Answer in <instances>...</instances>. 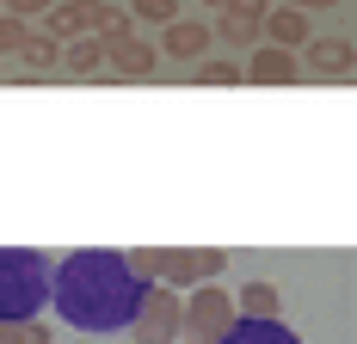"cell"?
I'll return each mask as SVG.
<instances>
[{"label": "cell", "instance_id": "2", "mask_svg": "<svg viewBox=\"0 0 357 344\" xmlns=\"http://www.w3.org/2000/svg\"><path fill=\"white\" fill-rule=\"evenodd\" d=\"M50 308V258L31 246H0V320H37Z\"/></svg>", "mask_w": 357, "mask_h": 344}, {"label": "cell", "instance_id": "23", "mask_svg": "<svg viewBox=\"0 0 357 344\" xmlns=\"http://www.w3.org/2000/svg\"><path fill=\"white\" fill-rule=\"evenodd\" d=\"M50 6H56V0H6V19H25V25H31V19H43Z\"/></svg>", "mask_w": 357, "mask_h": 344}, {"label": "cell", "instance_id": "25", "mask_svg": "<svg viewBox=\"0 0 357 344\" xmlns=\"http://www.w3.org/2000/svg\"><path fill=\"white\" fill-rule=\"evenodd\" d=\"M284 6H296V13H326V6H339V0H284Z\"/></svg>", "mask_w": 357, "mask_h": 344}, {"label": "cell", "instance_id": "13", "mask_svg": "<svg viewBox=\"0 0 357 344\" xmlns=\"http://www.w3.org/2000/svg\"><path fill=\"white\" fill-rule=\"evenodd\" d=\"M86 31L99 37V43H117V37L136 31V19L123 6H111V0H86Z\"/></svg>", "mask_w": 357, "mask_h": 344}, {"label": "cell", "instance_id": "9", "mask_svg": "<svg viewBox=\"0 0 357 344\" xmlns=\"http://www.w3.org/2000/svg\"><path fill=\"white\" fill-rule=\"evenodd\" d=\"M259 31H265V43H278V49H296V56H302V43H308V13H296V6H271Z\"/></svg>", "mask_w": 357, "mask_h": 344}, {"label": "cell", "instance_id": "8", "mask_svg": "<svg viewBox=\"0 0 357 344\" xmlns=\"http://www.w3.org/2000/svg\"><path fill=\"white\" fill-rule=\"evenodd\" d=\"M210 25H204V19H173V25H160V43H154V49H160V56H167V62H185V68H191V62H204V56H210Z\"/></svg>", "mask_w": 357, "mask_h": 344}, {"label": "cell", "instance_id": "17", "mask_svg": "<svg viewBox=\"0 0 357 344\" xmlns=\"http://www.w3.org/2000/svg\"><path fill=\"white\" fill-rule=\"evenodd\" d=\"M222 43H234V49H247V43H259V19L252 13H241V6H228V13H215V31Z\"/></svg>", "mask_w": 357, "mask_h": 344}, {"label": "cell", "instance_id": "4", "mask_svg": "<svg viewBox=\"0 0 357 344\" xmlns=\"http://www.w3.org/2000/svg\"><path fill=\"white\" fill-rule=\"evenodd\" d=\"M130 344H178V289L167 283H142L136 313H130Z\"/></svg>", "mask_w": 357, "mask_h": 344}, {"label": "cell", "instance_id": "22", "mask_svg": "<svg viewBox=\"0 0 357 344\" xmlns=\"http://www.w3.org/2000/svg\"><path fill=\"white\" fill-rule=\"evenodd\" d=\"M191 258H197V283H215V276L228 271V252H222V246H197Z\"/></svg>", "mask_w": 357, "mask_h": 344}, {"label": "cell", "instance_id": "3", "mask_svg": "<svg viewBox=\"0 0 357 344\" xmlns=\"http://www.w3.org/2000/svg\"><path fill=\"white\" fill-rule=\"evenodd\" d=\"M234 295L222 283H197L178 295V344H215L228 326H234Z\"/></svg>", "mask_w": 357, "mask_h": 344}, {"label": "cell", "instance_id": "24", "mask_svg": "<svg viewBox=\"0 0 357 344\" xmlns=\"http://www.w3.org/2000/svg\"><path fill=\"white\" fill-rule=\"evenodd\" d=\"M25 31H31L25 19H6V13H0V56H6V49H19V43H25Z\"/></svg>", "mask_w": 357, "mask_h": 344}, {"label": "cell", "instance_id": "16", "mask_svg": "<svg viewBox=\"0 0 357 344\" xmlns=\"http://www.w3.org/2000/svg\"><path fill=\"white\" fill-rule=\"evenodd\" d=\"M86 31V0H56L50 13H43V37H56V43H68V37Z\"/></svg>", "mask_w": 357, "mask_h": 344}, {"label": "cell", "instance_id": "11", "mask_svg": "<svg viewBox=\"0 0 357 344\" xmlns=\"http://www.w3.org/2000/svg\"><path fill=\"white\" fill-rule=\"evenodd\" d=\"M215 344H302V338L289 332L284 320H234Z\"/></svg>", "mask_w": 357, "mask_h": 344}, {"label": "cell", "instance_id": "10", "mask_svg": "<svg viewBox=\"0 0 357 344\" xmlns=\"http://www.w3.org/2000/svg\"><path fill=\"white\" fill-rule=\"evenodd\" d=\"M62 74H74V80H93V74H105V43L93 31H80L62 43Z\"/></svg>", "mask_w": 357, "mask_h": 344}, {"label": "cell", "instance_id": "6", "mask_svg": "<svg viewBox=\"0 0 357 344\" xmlns=\"http://www.w3.org/2000/svg\"><path fill=\"white\" fill-rule=\"evenodd\" d=\"M105 74L111 80H154L160 74V49L130 31V37H117V43H105Z\"/></svg>", "mask_w": 357, "mask_h": 344}, {"label": "cell", "instance_id": "20", "mask_svg": "<svg viewBox=\"0 0 357 344\" xmlns=\"http://www.w3.org/2000/svg\"><path fill=\"white\" fill-rule=\"evenodd\" d=\"M123 13L142 19V25H173V19H178V0H130Z\"/></svg>", "mask_w": 357, "mask_h": 344}, {"label": "cell", "instance_id": "21", "mask_svg": "<svg viewBox=\"0 0 357 344\" xmlns=\"http://www.w3.org/2000/svg\"><path fill=\"white\" fill-rule=\"evenodd\" d=\"M123 265H130L136 283H154V276H160V246H136V252H123Z\"/></svg>", "mask_w": 357, "mask_h": 344}, {"label": "cell", "instance_id": "1", "mask_svg": "<svg viewBox=\"0 0 357 344\" xmlns=\"http://www.w3.org/2000/svg\"><path fill=\"white\" fill-rule=\"evenodd\" d=\"M136 295H142V283L111 246H80L62 265H50V308L74 332H123L136 313Z\"/></svg>", "mask_w": 357, "mask_h": 344}, {"label": "cell", "instance_id": "19", "mask_svg": "<svg viewBox=\"0 0 357 344\" xmlns=\"http://www.w3.org/2000/svg\"><path fill=\"white\" fill-rule=\"evenodd\" d=\"M0 344H50L43 320H0Z\"/></svg>", "mask_w": 357, "mask_h": 344}, {"label": "cell", "instance_id": "15", "mask_svg": "<svg viewBox=\"0 0 357 344\" xmlns=\"http://www.w3.org/2000/svg\"><path fill=\"white\" fill-rule=\"evenodd\" d=\"M154 283H167V289H197V258H191V246H160V276Z\"/></svg>", "mask_w": 357, "mask_h": 344}, {"label": "cell", "instance_id": "7", "mask_svg": "<svg viewBox=\"0 0 357 344\" xmlns=\"http://www.w3.org/2000/svg\"><path fill=\"white\" fill-rule=\"evenodd\" d=\"M241 80H252V86H296L302 80V62H296V49L259 43L247 62H241Z\"/></svg>", "mask_w": 357, "mask_h": 344}, {"label": "cell", "instance_id": "12", "mask_svg": "<svg viewBox=\"0 0 357 344\" xmlns=\"http://www.w3.org/2000/svg\"><path fill=\"white\" fill-rule=\"evenodd\" d=\"M284 308V295H278V283H265V276H252L247 289H234V313L241 320H278Z\"/></svg>", "mask_w": 357, "mask_h": 344}, {"label": "cell", "instance_id": "26", "mask_svg": "<svg viewBox=\"0 0 357 344\" xmlns=\"http://www.w3.org/2000/svg\"><path fill=\"white\" fill-rule=\"evenodd\" d=\"M204 6H210V13H228V6H234V0H204Z\"/></svg>", "mask_w": 357, "mask_h": 344}, {"label": "cell", "instance_id": "18", "mask_svg": "<svg viewBox=\"0 0 357 344\" xmlns=\"http://www.w3.org/2000/svg\"><path fill=\"white\" fill-rule=\"evenodd\" d=\"M191 80L197 86H241V62L234 56H204V62H191Z\"/></svg>", "mask_w": 357, "mask_h": 344}, {"label": "cell", "instance_id": "5", "mask_svg": "<svg viewBox=\"0 0 357 344\" xmlns=\"http://www.w3.org/2000/svg\"><path fill=\"white\" fill-rule=\"evenodd\" d=\"M302 49H308V56H296V62H302V74H314V80H351L357 74V43L351 37H308V43H302Z\"/></svg>", "mask_w": 357, "mask_h": 344}, {"label": "cell", "instance_id": "14", "mask_svg": "<svg viewBox=\"0 0 357 344\" xmlns=\"http://www.w3.org/2000/svg\"><path fill=\"white\" fill-rule=\"evenodd\" d=\"M19 62H25V74H62V43L43 31H25V43L13 49Z\"/></svg>", "mask_w": 357, "mask_h": 344}]
</instances>
